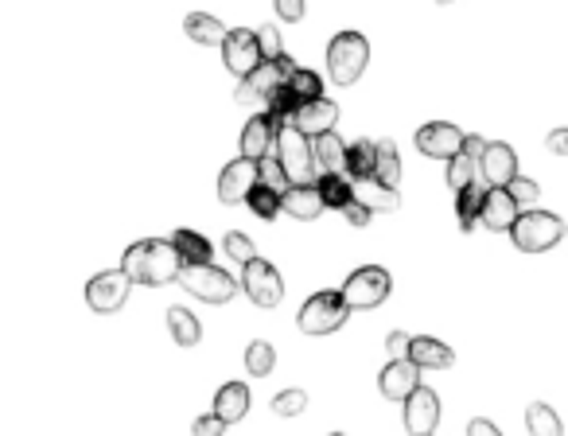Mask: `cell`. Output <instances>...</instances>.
<instances>
[{
    "instance_id": "cell-1",
    "label": "cell",
    "mask_w": 568,
    "mask_h": 436,
    "mask_svg": "<svg viewBox=\"0 0 568 436\" xmlns=\"http://www.w3.org/2000/svg\"><path fill=\"white\" fill-rule=\"evenodd\" d=\"M121 269L133 277V285H176L179 273H183V257H179L176 242L168 238H144V242H133L125 257H121Z\"/></svg>"
},
{
    "instance_id": "cell-6",
    "label": "cell",
    "mask_w": 568,
    "mask_h": 436,
    "mask_svg": "<svg viewBox=\"0 0 568 436\" xmlns=\"http://www.w3.org/2000/svg\"><path fill=\"white\" fill-rule=\"evenodd\" d=\"M277 156H281L284 172L292 183H316V152H312V137H304L296 125H284L277 133Z\"/></svg>"
},
{
    "instance_id": "cell-12",
    "label": "cell",
    "mask_w": 568,
    "mask_h": 436,
    "mask_svg": "<svg viewBox=\"0 0 568 436\" xmlns=\"http://www.w3.org/2000/svg\"><path fill=\"white\" fill-rule=\"evenodd\" d=\"M261 183L257 176V160H246V156H238L234 164H226L222 168V176H218V199L226 203V207H234V203H246L249 191Z\"/></svg>"
},
{
    "instance_id": "cell-49",
    "label": "cell",
    "mask_w": 568,
    "mask_h": 436,
    "mask_svg": "<svg viewBox=\"0 0 568 436\" xmlns=\"http://www.w3.org/2000/svg\"><path fill=\"white\" fill-rule=\"evenodd\" d=\"M436 4H452V0H436Z\"/></svg>"
},
{
    "instance_id": "cell-46",
    "label": "cell",
    "mask_w": 568,
    "mask_h": 436,
    "mask_svg": "<svg viewBox=\"0 0 568 436\" xmlns=\"http://www.w3.org/2000/svg\"><path fill=\"white\" fill-rule=\"evenodd\" d=\"M234 102H238V106H261L265 98H261V94L249 86L246 78H242V82H238V90H234Z\"/></svg>"
},
{
    "instance_id": "cell-13",
    "label": "cell",
    "mask_w": 568,
    "mask_h": 436,
    "mask_svg": "<svg viewBox=\"0 0 568 436\" xmlns=\"http://www.w3.org/2000/svg\"><path fill=\"white\" fill-rule=\"evenodd\" d=\"M479 176H483L487 187H506V183L518 176V152L506 145V141H487L483 160H479Z\"/></svg>"
},
{
    "instance_id": "cell-16",
    "label": "cell",
    "mask_w": 568,
    "mask_h": 436,
    "mask_svg": "<svg viewBox=\"0 0 568 436\" xmlns=\"http://www.w3.org/2000/svg\"><path fill=\"white\" fill-rule=\"evenodd\" d=\"M518 215H522V207L514 203V195H510L506 187H487V195H483V211H479V222H483L487 230L502 234V230H510V226L518 222Z\"/></svg>"
},
{
    "instance_id": "cell-21",
    "label": "cell",
    "mask_w": 568,
    "mask_h": 436,
    "mask_svg": "<svg viewBox=\"0 0 568 436\" xmlns=\"http://www.w3.org/2000/svg\"><path fill=\"white\" fill-rule=\"evenodd\" d=\"M409 359L421 366V370H448V366L456 363L452 347H448V343H440V339H432V335H413V343H409Z\"/></svg>"
},
{
    "instance_id": "cell-10",
    "label": "cell",
    "mask_w": 568,
    "mask_h": 436,
    "mask_svg": "<svg viewBox=\"0 0 568 436\" xmlns=\"http://www.w3.org/2000/svg\"><path fill=\"white\" fill-rule=\"evenodd\" d=\"M222 63L230 67V74L238 78H249L265 63L261 55V43H257V32H246V28H230L226 39H222Z\"/></svg>"
},
{
    "instance_id": "cell-37",
    "label": "cell",
    "mask_w": 568,
    "mask_h": 436,
    "mask_svg": "<svg viewBox=\"0 0 568 436\" xmlns=\"http://www.w3.org/2000/svg\"><path fill=\"white\" fill-rule=\"evenodd\" d=\"M300 109V98L292 94V86L284 82V86H277L273 94H269V102H265V113H277V117H288L292 121V113Z\"/></svg>"
},
{
    "instance_id": "cell-39",
    "label": "cell",
    "mask_w": 568,
    "mask_h": 436,
    "mask_svg": "<svg viewBox=\"0 0 568 436\" xmlns=\"http://www.w3.org/2000/svg\"><path fill=\"white\" fill-rule=\"evenodd\" d=\"M506 191L514 195V203L518 207H530V203H537V195H541V187L533 180H526V176H514V180L506 183Z\"/></svg>"
},
{
    "instance_id": "cell-22",
    "label": "cell",
    "mask_w": 568,
    "mask_h": 436,
    "mask_svg": "<svg viewBox=\"0 0 568 436\" xmlns=\"http://www.w3.org/2000/svg\"><path fill=\"white\" fill-rule=\"evenodd\" d=\"M355 199L362 203V207H370L374 215H378V211H397V207H401V195H397V187H386V183L378 180V176L355 180Z\"/></svg>"
},
{
    "instance_id": "cell-3",
    "label": "cell",
    "mask_w": 568,
    "mask_h": 436,
    "mask_svg": "<svg viewBox=\"0 0 568 436\" xmlns=\"http://www.w3.org/2000/svg\"><path fill=\"white\" fill-rule=\"evenodd\" d=\"M510 238L522 254H545L565 238V218L553 211H522L510 226Z\"/></svg>"
},
{
    "instance_id": "cell-25",
    "label": "cell",
    "mask_w": 568,
    "mask_h": 436,
    "mask_svg": "<svg viewBox=\"0 0 568 436\" xmlns=\"http://www.w3.org/2000/svg\"><path fill=\"white\" fill-rule=\"evenodd\" d=\"M183 32L195 39V43H203V47H222V39H226L230 28H222V20H214L207 12H191L183 20Z\"/></svg>"
},
{
    "instance_id": "cell-14",
    "label": "cell",
    "mask_w": 568,
    "mask_h": 436,
    "mask_svg": "<svg viewBox=\"0 0 568 436\" xmlns=\"http://www.w3.org/2000/svg\"><path fill=\"white\" fill-rule=\"evenodd\" d=\"M417 148L425 156H432V160H452L463 148V133L452 121H428V125H421V133H417Z\"/></svg>"
},
{
    "instance_id": "cell-19",
    "label": "cell",
    "mask_w": 568,
    "mask_h": 436,
    "mask_svg": "<svg viewBox=\"0 0 568 436\" xmlns=\"http://www.w3.org/2000/svg\"><path fill=\"white\" fill-rule=\"evenodd\" d=\"M323 207H327V203H323V195L316 183H292V187L281 195V211L292 218H300V222L320 218Z\"/></svg>"
},
{
    "instance_id": "cell-26",
    "label": "cell",
    "mask_w": 568,
    "mask_h": 436,
    "mask_svg": "<svg viewBox=\"0 0 568 436\" xmlns=\"http://www.w3.org/2000/svg\"><path fill=\"white\" fill-rule=\"evenodd\" d=\"M374 164H378V145L374 141H355V145H347V168H343V176L351 183L366 180V176H374Z\"/></svg>"
},
{
    "instance_id": "cell-7",
    "label": "cell",
    "mask_w": 568,
    "mask_h": 436,
    "mask_svg": "<svg viewBox=\"0 0 568 436\" xmlns=\"http://www.w3.org/2000/svg\"><path fill=\"white\" fill-rule=\"evenodd\" d=\"M179 285L191 292V296L207 300V304H226V300H234V292H238V281H234L226 269H218L214 261H207V265H183Z\"/></svg>"
},
{
    "instance_id": "cell-28",
    "label": "cell",
    "mask_w": 568,
    "mask_h": 436,
    "mask_svg": "<svg viewBox=\"0 0 568 436\" xmlns=\"http://www.w3.org/2000/svg\"><path fill=\"white\" fill-rule=\"evenodd\" d=\"M172 242H176L183 265H207L211 261V242L203 234H195V230H176Z\"/></svg>"
},
{
    "instance_id": "cell-20",
    "label": "cell",
    "mask_w": 568,
    "mask_h": 436,
    "mask_svg": "<svg viewBox=\"0 0 568 436\" xmlns=\"http://www.w3.org/2000/svg\"><path fill=\"white\" fill-rule=\"evenodd\" d=\"M242 156L246 160H261V156H269L273 145H277V129H273V117L269 113H257V117H249L246 129H242Z\"/></svg>"
},
{
    "instance_id": "cell-47",
    "label": "cell",
    "mask_w": 568,
    "mask_h": 436,
    "mask_svg": "<svg viewBox=\"0 0 568 436\" xmlns=\"http://www.w3.org/2000/svg\"><path fill=\"white\" fill-rule=\"evenodd\" d=\"M545 148H549L553 156H568V129H553V133L545 137Z\"/></svg>"
},
{
    "instance_id": "cell-24",
    "label": "cell",
    "mask_w": 568,
    "mask_h": 436,
    "mask_svg": "<svg viewBox=\"0 0 568 436\" xmlns=\"http://www.w3.org/2000/svg\"><path fill=\"white\" fill-rule=\"evenodd\" d=\"M214 413L226 421V425H234V421H242L249 413V390L246 382H226L218 394H214Z\"/></svg>"
},
{
    "instance_id": "cell-27",
    "label": "cell",
    "mask_w": 568,
    "mask_h": 436,
    "mask_svg": "<svg viewBox=\"0 0 568 436\" xmlns=\"http://www.w3.org/2000/svg\"><path fill=\"white\" fill-rule=\"evenodd\" d=\"M526 429H530V436H565V425H561L557 409L545 405V401H533L526 409Z\"/></svg>"
},
{
    "instance_id": "cell-34",
    "label": "cell",
    "mask_w": 568,
    "mask_h": 436,
    "mask_svg": "<svg viewBox=\"0 0 568 436\" xmlns=\"http://www.w3.org/2000/svg\"><path fill=\"white\" fill-rule=\"evenodd\" d=\"M288 86H292V94H296L300 102H316V98H323V78L316 71L296 67V71L288 74Z\"/></svg>"
},
{
    "instance_id": "cell-9",
    "label": "cell",
    "mask_w": 568,
    "mask_h": 436,
    "mask_svg": "<svg viewBox=\"0 0 568 436\" xmlns=\"http://www.w3.org/2000/svg\"><path fill=\"white\" fill-rule=\"evenodd\" d=\"M242 269H246V273H242V289H246L249 300H253L257 308H277L284 300V281H281V273H277V265L253 257Z\"/></svg>"
},
{
    "instance_id": "cell-48",
    "label": "cell",
    "mask_w": 568,
    "mask_h": 436,
    "mask_svg": "<svg viewBox=\"0 0 568 436\" xmlns=\"http://www.w3.org/2000/svg\"><path fill=\"white\" fill-rule=\"evenodd\" d=\"M467 436H502V433H498L495 421H487V417H475V421L467 425Z\"/></svg>"
},
{
    "instance_id": "cell-44",
    "label": "cell",
    "mask_w": 568,
    "mask_h": 436,
    "mask_svg": "<svg viewBox=\"0 0 568 436\" xmlns=\"http://www.w3.org/2000/svg\"><path fill=\"white\" fill-rule=\"evenodd\" d=\"M343 218H347L351 226H358V230H362V226H370V218H374V211H370V207H362L358 199H351V203L343 207Z\"/></svg>"
},
{
    "instance_id": "cell-42",
    "label": "cell",
    "mask_w": 568,
    "mask_h": 436,
    "mask_svg": "<svg viewBox=\"0 0 568 436\" xmlns=\"http://www.w3.org/2000/svg\"><path fill=\"white\" fill-rule=\"evenodd\" d=\"M195 436H226V421L218 417V413H207V417H199L195 421Z\"/></svg>"
},
{
    "instance_id": "cell-45",
    "label": "cell",
    "mask_w": 568,
    "mask_h": 436,
    "mask_svg": "<svg viewBox=\"0 0 568 436\" xmlns=\"http://www.w3.org/2000/svg\"><path fill=\"white\" fill-rule=\"evenodd\" d=\"M409 343H413V335H405V331H390V339H386L390 359H409Z\"/></svg>"
},
{
    "instance_id": "cell-32",
    "label": "cell",
    "mask_w": 568,
    "mask_h": 436,
    "mask_svg": "<svg viewBox=\"0 0 568 436\" xmlns=\"http://www.w3.org/2000/svg\"><path fill=\"white\" fill-rule=\"evenodd\" d=\"M374 176L386 183V187H401V156H397V145H393V141H378Z\"/></svg>"
},
{
    "instance_id": "cell-23",
    "label": "cell",
    "mask_w": 568,
    "mask_h": 436,
    "mask_svg": "<svg viewBox=\"0 0 568 436\" xmlns=\"http://www.w3.org/2000/svg\"><path fill=\"white\" fill-rule=\"evenodd\" d=\"M312 152H316V168H320V176H335V172H343L347 168V145L339 141V133L331 129V133H320V137H312Z\"/></svg>"
},
{
    "instance_id": "cell-33",
    "label": "cell",
    "mask_w": 568,
    "mask_h": 436,
    "mask_svg": "<svg viewBox=\"0 0 568 436\" xmlns=\"http://www.w3.org/2000/svg\"><path fill=\"white\" fill-rule=\"evenodd\" d=\"M273 366H277V351H273V343H265V339L249 343L246 347V374L265 378V374H273Z\"/></svg>"
},
{
    "instance_id": "cell-36",
    "label": "cell",
    "mask_w": 568,
    "mask_h": 436,
    "mask_svg": "<svg viewBox=\"0 0 568 436\" xmlns=\"http://www.w3.org/2000/svg\"><path fill=\"white\" fill-rule=\"evenodd\" d=\"M246 203L257 218H277V211H281V195H277L273 187H265V183H257V187L249 191Z\"/></svg>"
},
{
    "instance_id": "cell-17",
    "label": "cell",
    "mask_w": 568,
    "mask_h": 436,
    "mask_svg": "<svg viewBox=\"0 0 568 436\" xmlns=\"http://www.w3.org/2000/svg\"><path fill=\"white\" fill-rule=\"evenodd\" d=\"M292 125L304 133V137H320L331 133L339 125V106L331 98H316V102H300V109L292 113Z\"/></svg>"
},
{
    "instance_id": "cell-38",
    "label": "cell",
    "mask_w": 568,
    "mask_h": 436,
    "mask_svg": "<svg viewBox=\"0 0 568 436\" xmlns=\"http://www.w3.org/2000/svg\"><path fill=\"white\" fill-rule=\"evenodd\" d=\"M304 409H308V394L304 390H284V394L273 398V413L277 417H300Z\"/></svg>"
},
{
    "instance_id": "cell-8",
    "label": "cell",
    "mask_w": 568,
    "mask_h": 436,
    "mask_svg": "<svg viewBox=\"0 0 568 436\" xmlns=\"http://www.w3.org/2000/svg\"><path fill=\"white\" fill-rule=\"evenodd\" d=\"M129 289H133V277L125 273V269H106V273H98V277H90V285H86V304H90V312H121L125 308V300H129Z\"/></svg>"
},
{
    "instance_id": "cell-4",
    "label": "cell",
    "mask_w": 568,
    "mask_h": 436,
    "mask_svg": "<svg viewBox=\"0 0 568 436\" xmlns=\"http://www.w3.org/2000/svg\"><path fill=\"white\" fill-rule=\"evenodd\" d=\"M390 289H393V281L382 265H362V269H355V273L343 281L339 292H343V300H347L351 312H370V308L386 304Z\"/></svg>"
},
{
    "instance_id": "cell-2",
    "label": "cell",
    "mask_w": 568,
    "mask_h": 436,
    "mask_svg": "<svg viewBox=\"0 0 568 436\" xmlns=\"http://www.w3.org/2000/svg\"><path fill=\"white\" fill-rule=\"evenodd\" d=\"M370 63V43L362 32H339L327 43V74L335 86H355Z\"/></svg>"
},
{
    "instance_id": "cell-31",
    "label": "cell",
    "mask_w": 568,
    "mask_h": 436,
    "mask_svg": "<svg viewBox=\"0 0 568 436\" xmlns=\"http://www.w3.org/2000/svg\"><path fill=\"white\" fill-rule=\"evenodd\" d=\"M316 187H320L323 203H327V207H335V211H343V207L355 199V183L347 180L343 172H335V176H320Z\"/></svg>"
},
{
    "instance_id": "cell-29",
    "label": "cell",
    "mask_w": 568,
    "mask_h": 436,
    "mask_svg": "<svg viewBox=\"0 0 568 436\" xmlns=\"http://www.w3.org/2000/svg\"><path fill=\"white\" fill-rule=\"evenodd\" d=\"M168 327H172V339H176L179 347H195V343L203 339V327H199V320H195L183 304L168 308Z\"/></svg>"
},
{
    "instance_id": "cell-30",
    "label": "cell",
    "mask_w": 568,
    "mask_h": 436,
    "mask_svg": "<svg viewBox=\"0 0 568 436\" xmlns=\"http://www.w3.org/2000/svg\"><path fill=\"white\" fill-rule=\"evenodd\" d=\"M483 187H479V180L467 183L463 191H456V218H460L463 230H475V222H479V211H483Z\"/></svg>"
},
{
    "instance_id": "cell-50",
    "label": "cell",
    "mask_w": 568,
    "mask_h": 436,
    "mask_svg": "<svg viewBox=\"0 0 568 436\" xmlns=\"http://www.w3.org/2000/svg\"><path fill=\"white\" fill-rule=\"evenodd\" d=\"M331 436H347V433H331Z\"/></svg>"
},
{
    "instance_id": "cell-5",
    "label": "cell",
    "mask_w": 568,
    "mask_h": 436,
    "mask_svg": "<svg viewBox=\"0 0 568 436\" xmlns=\"http://www.w3.org/2000/svg\"><path fill=\"white\" fill-rule=\"evenodd\" d=\"M347 316H351V308H347L343 292H316L312 300H304L296 324L304 335H331L347 324Z\"/></svg>"
},
{
    "instance_id": "cell-35",
    "label": "cell",
    "mask_w": 568,
    "mask_h": 436,
    "mask_svg": "<svg viewBox=\"0 0 568 436\" xmlns=\"http://www.w3.org/2000/svg\"><path fill=\"white\" fill-rule=\"evenodd\" d=\"M257 176H261L265 187H273L277 195H284V191L292 187V180H288V172H284V164H281V156H273V152L257 160Z\"/></svg>"
},
{
    "instance_id": "cell-18",
    "label": "cell",
    "mask_w": 568,
    "mask_h": 436,
    "mask_svg": "<svg viewBox=\"0 0 568 436\" xmlns=\"http://www.w3.org/2000/svg\"><path fill=\"white\" fill-rule=\"evenodd\" d=\"M483 148H487L483 137H463V148L448 160V187H452V191H463L467 183H475Z\"/></svg>"
},
{
    "instance_id": "cell-43",
    "label": "cell",
    "mask_w": 568,
    "mask_h": 436,
    "mask_svg": "<svg viewBox=\"0 0 568 436\" xmlns=\"http://www.w3.org/2000/svg\"><path fill=\"white\" fill-rule=\"evenodd\" d=\"M273 4H277V16L288 20V24H300V20H304V8H308L304 0H273Z\"/></svg>"
},
{
    "instance_id": "cell-15",
    "label": "cell",
    "mask_w": 568,
    "mask_h": 436,
    "mask_svg": "<svg viewBox=\"0 0 568 436\" xmlns=\"http://www.w3.org/2000/svg\"><path fill=\"white\" fill-rule=\"evenodd\" d=\"M417 386H421V366L413 359H390V366L378 374V390L390 401H405Z\"/></svg>"
},
{
    "instance_id": "cell-41",
    "label": "cell",
    "mask_w": 568,
    "mask_h": 436,
    "mask_svg": "<svg viewBox=\"0 0 568 436\" xmlns=\"http://www.w3.org/2000/svg\"><path fill=\"white\" fill-rule=\"evenodd\" d=\"M257 43H261V55L265 59H277L284 47H281V32L273 28V24H265V28H257Z\"/></svg>"
},
{
    "instance_id": "cell-40",
    "label": "cell",
    "mask_w": 568,
    "mask_h": 436,
    "mask_svg": "<svg viewBox=\"0 0 568 436\" xmlns=\"http://www.w3.org/2000/svg\"><path fill=\"white\" fill-rule=\"evenodd\" d=\"M226 254L234 257V261H242V265H246V261H253V242H249L246 234H238V230H234V234H226Z\"/></svg>"
},
{
    "instance_id": "cell-11",
    "label": "cell",
    "mask_w": 568,
    "mask_h": 436,
    "mask_svg": "<svg viewBox=\"0 0 568 436\" xmlns=\"http://www.w3.org/2000/svg\"><path fill=\"white\" fill-rule=\"evenodd\" d=\"M401 405H405V429H409V436L436 433V425H440V398H436V390L417 386Z\"/></svg>"
}]
</instances>
